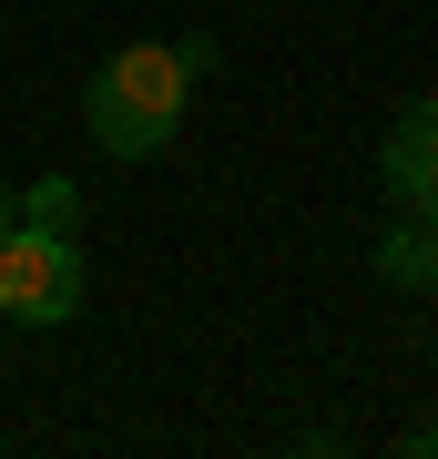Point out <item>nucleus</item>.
<instances>
[{"mask_svg": "<svg viewBox=\"0 0 438 459\" xmlns=\"http://www.w3.org/2000/svg\"><path fill=\"white\" fill-rule=\"evenodd\" d=\"M21 225H51V235H72V225H82V184H72V174H41L31 195H21Z\"/></svg>", "mask_w": 438, "mask_h": 459, "instance_id": "obj_5", "label": "nucleus"}, {"mask_svg": "<svg viewBox=\"0 0 438 459\" xmlns=\"http://www.w3.org/2000/svg\"><path fill=\"white\" fill-rule=\"evenodd\" d=\"M0 316L11 327H62L82 316V235H51V225H0Z\"/></svg>", "mask_w": 438, "mask_h": 459, "instance_id": "obj_2", "label": "nucleus"}, {"mask_svg": "<svg viewBox=\"0 0 438 459\" xmlns=\"http://www.w3.org/2000/svg\"><path fill=\"white\" fill-rule=\"evenodd\" d=\"M377 276L408 286V296H428V286H438V225H428V214H398V225L377 235Z\"/></svg>", "mask_w": 438, "mask_h": 459, "instance_id": "obj_4", "label": "nucleus"}, {"mask_svg": "<svg viewBox=\"0 0 438 459\" xmlns=\"http://www.w3.org/2000/svg\"><path fill=\"white\" fill-rule=\"evenodd\" d=\"M377 184H388L398 214H428L438 225V102H408L398 133L377 143Z\"/></svg>", "mask_w": 438, "mask_h": 459, "instance_id": "obj_3", "label": "nucleus"}, {"mask_svg": "<svg viewBox=\"0 0 438 459\" xmlns=\"http://www.w3.org/2000/svg\"><path fill=\"white\" fill-rule=\"evenodd\" d=\"M428 296H438V286H428Z\"/></svg>", "mask_w": 438, "mask_h": 459, "instance_id": "obj_7", "label": "nucleus"}, {"mask_svg": "<svg viewBox=\"0 0 438 459\" xmlns=\"http://www.w3.org/2000/svg\"><path fill=\"white\" fill-rule=\"evenodd\" d=\"M184 92H194L184 41H123L113 62L92 72V92H82V123H92V143L113 153V164H143V153L174 143Z\"/></svg>", "mask_w": 438, "mask_h": 459, "instance_id": "obj_1", "label": "nucleus"}, {"mask_svg": "<svg viewBox=\"0 0 438 459\" xmlns=\"http://www.w3.org/2000/svg\"><path fill=\"white\" fill-rule=\"evenodd\" d=\"M11 214H21V195H11V184H0V225H11Z\"/></svg>", "mask_w": 438, "mask_h": 459, "instance_id": "obj_6", "label": "nucleus"}]
</instances>
